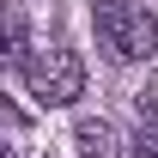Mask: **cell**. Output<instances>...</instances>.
<instances>
[{
    "label": "cell",
    "mask_w": 158,
    "mask_h": 158,
    "mask_svg": "<svg viewBox=\"0 0 158 158\" xmlns=\"http://www.w3.org/2000/svg\"><path fill=\"white\" fill-rule=\"evenodd\" d=\"M73 146L85 158H122V134H116V122H103V116H79L73 122Z\"/></svg>",
    "instance_id": "cell-3"
},
{
    "label": "cell",
    "mask_w": 158,
    "mask_h": 158,
    "mask_svg": "<svg viewBox=\"0 0 158 158\" xmlns=\"http://www.w3.org/2000/svg\"><path fill=\"white\" fill-rule=\"evenodd\" d=\"M134 116H140V140H158V98H152V91L134 98Z\"/></svg>",
    "instance_id": "cell-4"
},
{
    "label": "cell",
    "mask_w": 158,
    "mask_h": 158,
    "mask_svg": "<svg viewBox=\"0 0 158 158\" xmlns=\"http://www.w3.org/2000/svg\"><path fill=\"white\" fill-rule=\"evenodd\" d=\"M24 85H31V98L37 103H79L85 98V61L73 55V49H49L43 61H31L24 67Z\"/></svg>",
    "instance_id": "cell-2"
},
{
    "label": "cell",
    "mask_w": 158,
    "mask_h": 158,
    "mask_svg": "<svg viewBox=\"0 0 158 158\" xmlns=\"http://www.w3.org/2000/svg\"><path fill=\"white\" fill-rule=\"evenodd\" d=\"M91 24H98V49L110 61H140V55H152V43H158V24L134 0H98Z\"/></svg>",
    "instance_id": "cell-1"
},
{
    "label": "cell",
    "mask_w": 158,
    "mask_h": 158,
    "mask_svg": "<svg viewBox=\"0 0 158 158\" xmlns=\"http://www.w3.org/2000/svg\"><path fill=\"white\" fill-rule=\"evenodd\" d=\"M134 158H158V140H134Z\"/></svg>",
    "instance_id": "cell-5"
}]
</instances>
